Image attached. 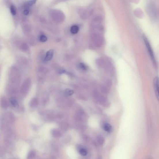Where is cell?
Here are the masks:
<instances>
[{
	"mask_svg": "<svg viewBox=\"0 0 159 159\" xmlns=\"http://www.w3.org/2000/svg\"><path fill=\"white\" fill-rule=\"evenodd\" d=\"M144 40L146 46L147 47V49L148 50V51L151 58H152V60L153 64L154 65L155 67H157V64L156 63V59H155V57L154 56L153 52L152 50V48H151V46L149 44V42L148 39H147L146 37H144Z\"/></svg>",
	"mask_w": 159,
	"mask_h": 159,
	"instance_id": "obj_1",
	"label": "cell"
},
{
	"mask_svg": "<svg viewBox=\"0 0 159 159\" xmlns=\"http://www.w3.org/2000/svg\"><path fill=\"white\" fill-rule=\"evenodd\" d=\"M31 84L30 79L28 78L23 82L21 87V92L23 94H26L29 91Z\"/></svg>",
	"mask_w": 159,
	"mask_h": 159,
	"instance_id": "obj_2",
	"label": "cell"
},
{
	"mask_svg": "<svg viewBox=\"0 0 159 159\" xmlns=\"http://www.w3.org/2000/svg\"><path fill=\"white\" fill-rule=\"evenodd\" d=\"M153 84L155 94L159 102V78L158 77H155L154 80Z\"/></svg>",
	"mask_w": 159,
	"mask_h": 159,
	"instance_id": "obj_3",
	"label": "cell"
},
{
	"mask_svg": "<svg viewBox=\"0 0 159 159\" xmlns=\"http://www.w3.org/2000/svg\"><path fill=\"white\" fill-rule=\"evenodd\" d=\"M54 54V51L53 50H51L48 51L44 59V61L46 62L50 60L53 57Z\"/></svg>",
	"mask_w": 159,
	"mask_h": 159,
	"instance_id": "obj_4",
	"label": "cell"
},
{
	"mask_svg": "<svg viewBox=\"0 0 159 159\" xmlns=\"http://www.w3.org/2000/svg\"><path fill=\"white\" fill-rule=\"evenodd\" d=\"M77 149L79 153L82 156H85L87 154V151L86 149L82 147L81 146H78Z\"/></svg>",
	"mask_w": 159,
	"mask_h": 159,
	"instance_id": "obj_5",
	"label": "cell"
},
{
	"mask_svg": "<svg viewBox=\"0 0 159 159\" xmlns=\"http://www.w3.org/2000/svg\"><path fill=\"white\" fill-rule=\"evenodd\" d=\"M103 128L106 132H111L112 130V126L108 123H106L104 124L103 126Z\"/></svg>",
	"mask_w": 159,
	"mask_h": 159,
	"instance_id": "obj_6",
	"label": "cell"
},
{
	"mask_svg": "<svg viewBox=\"0 0 159 159\" xmlns=\"http://www.w3.org/2000/svg\"><path fill=\"white\" fill-rule=\"evenodd\" d=\"M99 101L103 106H105V107L109 105V101L108 99L104 97H101L100 98V101Z\"/></svg>",
	"mask_w": 159,
	"mask_h": 159,
	"instance_id": "obj_7",
	"label": "cell"
},
{
	"mask_svg": "<svg viewBox=\"0 0 159 159\" xmlns=\"http://www.w3.org/2000/svg\"><path fill=\"white\" fill-rule=\"evenodd\" d=\"M38 102L37 99L36 98H33L32 99L30 103V106L32 108H34L37 106L38 105Z\"/></svg>",
	"mask_w": 159,
	"mask_h": 159,
	"instance_id": "obj_8",
	"label": "cell"
},
{
	"mask_svg": "<svg viewBox=\"0 0 159 159\" xmlns=\"http://www.w3.org/2000/svg\"><path fill=\"white\" fill-rule=\"evenodd\" d=\"M79 31V28L77 26H71L70 29L71 33L73 34L77 33Z\"/></svg>",
	"mask_w": 159,
	"mask_h": 159,
	"instance_id": "obj_9",
	"label": "cell"
},
{
	"mask_svg": "<svg viewBox=\"0 0 159 159\" xmlns=\"http://www.w3.org/2000/svg\"><path fill=\"white\" fill-rule=\"evenodd\" d=\"M97 141L98 143L101 145L104 144L105 142L104 138L101 136H98L97 137Z\"/></svg>",
	"mask_w": 159,
	"mask_h": 159,
	"instance_id": "obj_10",
	"label": "cell"
},
{
	"mask_svg": "<svg viewBox=\"0 0 159 159\" xmlns=\"http://www.w3.org/2000/svg\"><path fill=\"white\" fill-rule=\"evenodd\" d=\"M1 106L2 108H7L8 104L6 99L4 98H2L1 100Z\"/></svg>",
	"mask_w": 159,
	"mask_h": 159,
	"instance_id": "obj_11",
	"label": "cell"
},
{
	"mask_svg": "<svg viewBox=\"0 0 159 159\" xmlns=\"http://www.w3.org/2000/svg\"><path fill=\"white\" fill-rule=\"evenodd\" d=\"M10 101L12 105L15 106L17 105L18 102L17 99L14 97H12L10 99Z\"/></svg>",
	"mask_w": 159,
	"mask_h": 159,
	"instance_id": "obj_12",
	"label": "cell"
},
{
	"mask_svg": "<svg viewBox=\"0 0 159 159\" xmlns=\"http://www.w3.org/2000/svg\"><path fill=\"white\" fill-rule=\"evenodd\" d=\"M73 93V91L69 89H67L65 91V94L67 96H71V95H72Z\"/></svg>",
	"mask_w": 159,
	"mask_h": 159,
	"instance_id": "obj_13",
	"label": "cell"
},
{
	"mask_svg": "<svg viewBox=\"0 0 159 159\" xmlns=\"http://www.w3.org/2000/svg\"><path fill=\"white\" fill-rule=\"evenodd\" d=\"M10 11L12 15L13 16L16 15L17 13L16 9L14 5H12L10 7Z\"/></svg>",
	"mask_w": 159,
	"mask_h": 159,
	"instance_id": "obj_14",
	"label": "cell"
},
{
	"mask_svg": "<svg viewBox=\"0 0 159 159\" xmlns=\"http://www.w3.org/2000/svg\"><path fill=\"white\" fill-rule=\"evenodd\" d=\"M47 38L45 35H41L39 38L40 41L41 42H44L47 41Z\"/></svg>",
	"mask_w": 159,
	"mask_h": 159,
	"instance_id": "obj_15",
	"label": "cell"
},
{
	"mask_svg": "<svg viewBox=\"0 0 159 159\" xmlns=\"http://www.w3.org/2000/svg\"><path fill=\"white\" fill-rule=\"evenodd\" d=\"M81 68L83 70H86L88 69V67L84 63H81L80 65Z\"/></svg>",
	"mask_w": 159,
	"mask_h": 159,
	"instance_id": "obj_16",
	"label": "cell"
},
{
	"mask_svg": "<svg viewBox=\"0 0 159 159\" xmlns=\"http://www.w3.org/2000/svg\"><path fill=\"white\" fill-rule=\"evenodd\" d=\"M53 135L54 136L58 137L59 136L60 133L58 131L56 130H54L53 131Z\"/></svg>",
	"mask_w": 159,
	"mask_h": 159,
	"instance_id": "obj_17",
	"label": "cell"
},
{
	"mask_svg": "<svg viewBox=\"0 0 159 159\" xmlns=\"http://www.w3.org/2000/svg\"><path fill=\"white\" fill-rule=\"evenodd\" d=\"M36 1H29L27 2V4L29 6H31L34 4L36 2Z\"/></svg>",
	"mask_w": 159,
	"mask_h": 159,
	"instance_id": "obj_18",
	"label": "cell"
},
{
	"mask_svg": "<svg viewBox=\"0 0 159 159\" xmlns=\"http://www.w3.org/2000/svg\"><path fill=\"white\" fill-rule=\"evenodd\" d=\"M29 10L27 9H25L23 11V14L25 15H27L29 14Z\"/></svg>",
	"mask_w": 159,
	"mask_h": 159,
	"instance_id": "obj_19",
	"label": "cell"
},
{
	"mask_svg": "<svg viewBox=\"0 0 159 159\" xmlns=\"http://www.w3.org/2000/svg\"><path fill=\"white\" fill-rule=\"evenodd\" d=\"M34 154L33 152L31 153L29 156V159H31L33 158L34 157Z\"/></svg>",
	"mask_w": 159,
	"mask_h": 159,
	"instance_id": "obj_20",
	"label": "cell"
},
{
	"mask_svg": "<svg viewBox=\"0 0 159 159\" xmlns=\"http://www.w3.org/2000/svg\"><path fill=\"white\" fill-rule=\"evenodd\" d=\"M65 72V71L63 70H62L61 71H60L59 72V73L60 74H62L63 73H64Z\"/></svg>",
	"mask_w": 159,
	"mask_h": 159,
	"instance_id": "obj_21",
	"label": "cell"
},
{
	"mask_svg": "<svg viewBox=\"0 0 159 159\" xmlns=\"http://www.w3.org/2000/svg\"><path fill=\"white\" fill-rule=\"evenodd\" d=\"M148 159H153L152 157H149Z\"/></svg>",
	"mask_w": 159,
	"mask_h": 159,
	"instance_id": "obj_22",
	"label": "cell"
}]
</instances>
